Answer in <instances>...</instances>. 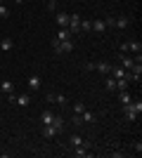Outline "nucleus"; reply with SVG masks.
Returning <instances> with one entry per match:
<instances>
[{
    "mask_svg": "<svg viewBox=\"0 0 142 158\" xmlns=\"http://www.w3.org/2000/svg\"><path fill=\"white\" fill-rule=\"evenodd\" d=\"M142 111V102L140 99H133V102H128V104H123V118L128 120V123H133V120L140 116Z\"/></svg>",
    "mask_w": 142,
    "mask_h": 158,
    "instance_id": "1",
    "label": "nucleus"
},
{
    "mask_svg": "<svg viewBox=\"0 0 142 158\" xmlns=\"http://www.w3.org/2000/svg\"><path fill=\"white\" fill-rule=\"evenodd\" d=\"M52 50L57 54H69V52H74V38L71 40H52Z\"/></svg>",
    "mask_w": 142,
    "mask_h": 158,
    "instance_id": "2",
    "label": "nucleus"
},
{
    "mask_svg": "<svg viewBox=\"0 0 142 158\" xmlns=\"http://www.w3.org/2000/svg\"><path fill=\"white\" fill-rule=\"evenodd\" d=\"M69 31H71V35H76V33L81 31V14H69Z\"/></svg>",
    "mask_w": 142,
    "mask_h": 158,
    "instance_id": "3",
    "label": "nucleus"
},
{
    "mask_svg": "<svg viewBox=\"0 0 142 158\" xmlns=\"http://www.w3.org/2000/svg\"><path fill=\"white\" fill-rule=\"evenodd\" d=\"M109 76H111V78H128L130 80V71H126V69H123V66H111V71H109Z\"/></svg>",
    "mask_w": 142,
    "mask_h": 158,
    "instance_id": "4",
    "label": "nucleus"
},
{
    "mask_svg": "<svg viewBox=\"0 0 142 158\" xmlns=\"http://www.w3.org/2000/svg\"><path fill=\"white\" fill-rule=\"evenodd\" d=\"M41 76H38V73H31V76H28V90H31V92H38V90H41Z\"/></svg>",
    "mask_w": 142,
    "mask_h": 158,
    "instance_id": "5",
    "label": "nucleus"
},
{
    "mask_svg": "<svg viewBox=\"0 0 142 158\" xmlns=\"http://www.w3.org/2000/svg\"><path fill=\"white\" fill-rule=\"evenodd\" d=\"M130 24H133L130 17H118V19L114 17V28H116V31H123V28H128Z\"/></svg>",
    "mask_w": 142,
    "mask_h": 158,
    "instance_id": "6",
    "label": "nucleus"
},
{
    "mask_svg": "<svg viewBox=\"0 0 142 158\" xmlns=\"http://www.w3.org/2000/svg\"><path fill=\"white\" fill-rule=\"evenodd\" d=\"M62 127H57L54 123H50V125H43V137L45 139H52V137H57V132H59Z\"/></svg>",
    "mask_w": 142,
    "mask_h": 158,
    "instance_id": "7",
    "label": "nucleus"
},
{
    "mask_svg": "<svg viewBox=\"0 0 142 158\" xmlns=\"http://www.w3.org/2000/svg\"><path fill=\"white\" fill-rule=\"evenodd\" d=\"M71 151V156H76V158H85V156H93V153L88 151V146H74V149H69Z\"/></svg>",
    "mask_w": 142,
    "mask_h": 158,
    "instance_id": "8",
    "label": "nucleus"
},
{
    "mask_svg": "<svg viewBox=\"0 0 142 158\" xmlns=\"http://www.w3.org/2000/svg\"><path fill=\"white\" fill-rule=\"evenodd\" d=\"M74 146H88V142H85L81 135H71V139H69V149H74Z\"/></svg>",
    "mask_w": 142,
    "mask_h": 158,
    "instance_id": "9",
    "label": "nucleus"
},
{
    "mask_svg": "<svg viewBox=\"0 0 142 158\" xmlns=\"http://www.w3.org/2000/svg\"><path fill=\"white\" fill-rule=\"evenodd\" d=\"M54 116H57V113H52L50 109H45V111L41 113V123H43V125H50V123L54 120Z\"/></svg>",
    "mask_w": 142,
    "mask_h": 158,
    "instance_id": "10",
    "label": "nucleus"
},
{
    "mask_svg": "<svg viewBox=\"0 0 142 158\" xmlns=\"http://www.w3.org/2000/svg\"><path fill=\"white\" fill-rule=\"evenodd\" d=\"M95 71H100L102 76H109V71H111V64H107V61H97V64H95Z\"/></svg>",
    "mask_w": 142,
    "mask_h": 158,
    "instance_id": "11",
    "label": "nucleus"
},
{
    "mask_svg": "<svg viewBox=\"0 0 142 158\" xmlns=\"http://www.w3.org/2000/svg\"><path fill=\"white\" fill-rule=\"evenodd\" d=\"M54 21H57V26H59V28H67V26H69V14H67V12H59Z\"/></svg>",
    "mask_w": 142,
    "mask_h": 158,
    "instance_id": "12",
    "label": "nucleus"
},
{
    "mask_svg": "<svg viewBox=\"0 0 142 158\" xmlns=\"http://www.w3.org/2000/svg\"><path fill=\"white\" fill-rule=\"evenodd\" d=\"M95 120H97V116H95L93 111H88V109L81 113V123H88V125H90V123H95Z\"/></svg>",
    "mask_w": 142,
    "mask_h": 158,
    "instance_id": "13",
    "label": "nucleus"
},
{
    "mask_svg": "<svg viewBox=\"0 0 142 158\" xmlns=\"http://www.w3.org/2000/svg\"><path fill=\"white\" fill-rule=\"evenodd\" d=\"M118 59H121V66L126 69V71H130V69H133V64H135V59H133V57H126V54H121Z\"/></svg>",
    "mask_w": 142,
    "mask_h": 158,
    "instance_id": "14",
    "label": "nucleus"
},
{
    "mask_svg": "<svg viewBox=\"0 0 142 158\" xmlns=\"http://www.w3.org/2000/svg\"><path fill=\"white\" fill-rule=\"evenodd\" d=\"M0 90H2L5 94H12L14 92V83L12 80H2V83H0Z\"/></svg>",
    "mask_w": 142,
    "mask_h": 158,
    "instance_id": "15",
    "label": "nucleus"
},
{
    "mask_svg": "<svg viewBox=\"0 0 142 158\" xmlns=\"http://www.w3.org/2000/svg\"><path fill=\"white\" fill-rule=\"evenodd\" d=\"M118 102H121V106L128 104V102H133V97H130L128 90H118Z\"/></svg>",
    "mask_w": 142,
    "mask_h": 158,
    "instance_id": "16",
    "label": "nucleus"
},
{
    "mask_svg": "<svg viewBox=\"0 0 142 158\" xmlns=\"http://www.w3.org/2000/svg\"><path fill=\"white\" fill-rule=\"evenodd\" d=\"M93 31H97V33H104V31H107L104 19H95V21H93Z\"/></svg>",
    "mask_w": 142,
    "mask_h": 158,
    "instance_id": "17",
    "label": "nucleus"
},
{
    "mask_svg": "<svg viewBox=\"0 0 142 158\" xmlns=\"http://www.w3.org/2000/svg\"><path fill=\"white\" fill-rule=\"evenodd\" d=\"M12 47H14V40L12 38H2V43H0V50H2V52H10Z\"/></svg>",
    "mask_w": 142,
    "mask_h": 158,
    "instance_id": "18",
    "label": "nucleus"
},
{
    "mask_svg": "<svg viewBox=\"0 0 142 158\" xmlns=\"http://www.w3.org/2000/svg\"><path fill=\"white\" fill-rule=\"evenodd\" d=\"M71 38H74V35H71L69 28H59V31H57V40H71Z\"/></svg>",
    "mask_w": 142,
    "mask_h": 158,
    "instance_id": "19",
    "label": "nucleus"
},
{
    "mask_svg": "<svg viewBox=\"0 0 142 158\" xmlns=\"http://www.w3.org/2000/svg\"><path fill=\"white\" fill-rule=\"evenodd\" d=\"M128 85H130L128 78H116V92L118 90H128Z\"/></svg>",
    "mask_w": 142,
    "mask_h": 158,
    "instance_id": "20",
    "label": "nucleus"
},
{
    "mask_svg": "<svg viewBox=\"0 0 142 158\" xmlns=\"http://www.w3.org/2000/svg\"><path fill=\"white\" fill-rule=\"evenodd\" d=\"M17 104L19 106H28L31 104V94H17Z\"/></svg>",
    "mask_w": 142,
    "mask_h": 158,
    "instance_id": "21",
    "label": "nucleus"
},
{
    "mask_svg": "<svg viewBox=\"0 0 142 158\" xmlns=\"http://www.w3.org/2000/svg\"><path fill=\"white\" fill-rule=\"evenodd\" d=\"M128 50H133V52L140 54L142 52V43H140V40H128Z\"/></svg>",
    "mask_w": 142,
    "mask_h": 158,
    "instance_id": "22",
    "label": "nucleus"
},
{
    "mask_svg": "<svg viewBox=\"0 0 142 158\" xmlns=\"http://www.w3.org/2000/svg\"><path fill=\"white\" fill-rule=\"evenodd\" d=\"M104 87H107L109 92H116V78H111V76H107V80H104Z\"/></svg>",
    "mask_w": 142,
    "mask_h": 158,
    "instance_id": "23",
    "label": "nucleus"
},
{
    "mask_svg": "<svg viewBox=\"0 0 142 158\" xmlns=\"http://www.w3.org/2000/svg\"><path fill=\"white\" fill-rule=\"evenodd\" d=\"M81 31H85V33L93 31V19H81Z\"/></svg>",
    "mask_w": 142,
    "mask_h": 158,
    "instance_id": "24",
    "label": "nucleus"
},
{
    "mask_svg": "<svg viewBox=\"0 0 142 158\" xmlns=\"http://www.w3.org/2000/svg\"><path fill=\"white\" fill-rule=\"evenodd\" d=\"M71 109H74V113H83V111H85V104H83V102H74Z\"/></svg>",
    "mask_w": 142,
    "mask_h": 158,
    "instance_id": "25",
    "label": "nucleus"
},
{
    "mask_svg": "<svg viewBox=\"0 0 142 158\" xmlns=\"http://www.w3.org/2000/svg\"><path fill=\"white\" fill-rule=\"evenodd\" d=\"M54 102H57L59 106H67V94H57L54 92Z\"/></svg>",
    "mask_w": 142,
    "mask_h": 158,
    "instance_id": "26",
    "label": "nucleus"
},
{
    "mask_svg": "<svg viewBox=\"0 0 142 158\" xmlns=\"http://www.w3.org/2000/svg\"><path fill=\"white\" fill-rule=\"evenodd\" d=\"M0 17H2V19H7V17H10V10L2 5V0H0Z\"/></svg>",
    "mask_w": 142,
    "mask_h": 158,
    "instance_id": "27",
    "label": "nucleus"
},
{
    "mask_svg": "<svg viewBox=\"0 0 142 158\" xmlns=\"http://www.w3.org/2000/svg\"><path fill=\"white\" fill-rule=\"evenodd\" d=\"M123 156H126V153L118 151V149H116V151H111V158H123Z\"/></svg>",
    "mask_w": 142,
    "mask_h": 158,
    "instance_id": "28",
    "label": "nucleus"
},
{
    "mask_svg": "<svg viewBox=\"0 0 142 158\" xmlns=\"http://www.w3.org/2000/svg\"><path fill=\"white\" fill-rule=\"evenodd\" d=\"M126 52H130V50H128V40H126V43H121V54H126Z\"/></svg>",
    "mask_w": 142,
    "mask_h": 158,
    "instance_id": "29",
    "label": "nucleus"
},
{
    "mask_svg": "<svg viewBox=\"0 0 142 158\" xmlns=\"http://www.w3.org/2000/svg\"><path fill=\"white\" fill-rule=\"evenodd\" d=\"M83 69H85V71H95V61H88V64L83 66Z\"/></svg>",
    "mask_w": 142,
    "mask_h": 158,
    "instance_id": "30",
    "label": "nucleus"
},
{
    "mask_svg": "<svg viewBox=\"0 0 142 158\" xmlns=\"http://www.w3.org/2000/svg\"><path fill=\"white\" fill-rule=\"evenodd\" d=\"M54 5H57V0H47V7H50V10H54Z\"/></svg>",
    "mask_w": 142,
    "mask_h": 158,
    "instance_id": "31",
    "label": "nucleus"
},
{
    "mask_svg": "<svg viewBox=\"0 0 142 158\" xmlns=\"http://www.w3.org/2000/svg\"><path fill=\"white\" fill-rule=\"evenodd\" d=\"M14 2H21V0H14Z\"/></svg>",
    "mask_w": 142,
    "mask_h": 158,
    "instance_id": "32",
    "label": "nucleus"
}]
</instances>
